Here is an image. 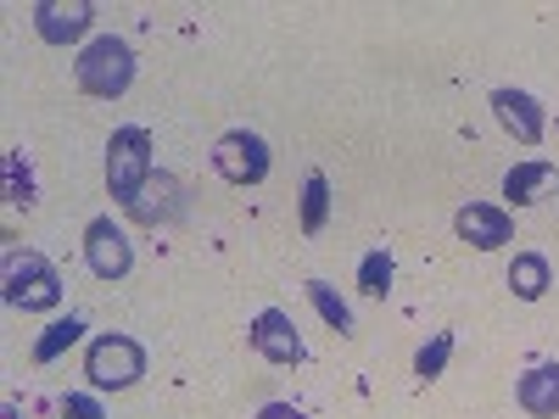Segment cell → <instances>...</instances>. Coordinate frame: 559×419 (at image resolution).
Wrapping results in <instances>:
<instances>
[{
    "instance_id": "cell-6",
    "label": "cell",
    "mask_w": 559,
    "mask_h": 419,
    "mask_svg": "<svg viewBox=\"0 0 559 419\" xmlns=\"http://www.w3.org/2000/svg\"><path fill=\"white\" fill-rule=\"evenodd\" d=\"M84 258H90V274H96V279H123L134 268V247H129V236H123L112 218H90Z\"/></svg>"
},
{
    "instance_id": "cell-4",
    "label": "cell",
    "mask_w": 559,
    "mask_h": 419,
    "mask_svg": "<svg viewBox=\"0 0 559 419\" xmlns=\"http://www.w3.org/2000/svg\"><path fill=\"white\" fill-rule=\"evenodd\" d=\"M7 302L23 308V313H51L62 302V274L51 258L39 252H17L7 258Z\"/></svg>"
},
{
    "instance_id": "cell-23",
    "label": "cell",
    "mask_w": 559,
    "mask_h": 419,
    "mask_svg": "<svg viewBox=\"0 0 559 419\" xmlns=\"http://www.w3.org/2000/svg\"><path fill=\"white\" fill-rule=\"evenodd\" d=\"M7 419H17V414H12V408H7Z\"/></svg>"
},
{
    "instance_id": "cell-14",
    "label": "cell",
    "mask_w": 559,
    "mask_h": 419,
    "mask_svg": "<svg viewBox=\"0 0 559 419\" xmlns=\"http://www.w3.org/2000/svg\"><path fill=\"white\" fill-rule=\"evenodd\" d=\"M324 224H331V179L308 173L302 179V236H319Z\"/></svg>"
},
{
    "instance_id": "cell-9",
    "label": "cell",
    "mask_w": 559,
    "mask_h": 419,
    "mask_svg": "<svg viewBox=\"0 0 559 419\" xmlns=\"http://www.w3.org/2000/svg\"><path fill=\"white\" fill-rule=\"evenodd\" d=\"M492 112H498V123L521 140V146H537L543 140V129H548V112H543V101L537 96H526V89H492Z\"/></svg>"
},
{
    "instance_id": "cell-5",
    "label": "cell",
    "mask_w": 559,
    "mask_h": 419,
    "mask_svg": "<svg viewBox=\"0 0 559 419\" xmlns=\"http://www.w3.org/2000/svg\"><path fill=\"white\" fill-rule=\"evenodd\" d=\"M213 168H218L229 184H263V173H269V140L252 134V129H229V134H218Z\"/></svg>"
},
{
    "instance_id": "cell-22",
    "label": "cell",
    "mask_w": 559,
    "mask_h": 419,
    "mask_svg": "<svg viewBox=\"0 0 559 419\" xmlns=\"http://www.w3.org/2000/svg\"><path fill=\"white\" fill-rule=\"evenodd\" d=\"M258 419H308V414H302V408H292V403H269Z\"/></svg>"
},
{
    "instance_id": "cell-3",
    "label": "cell",
    "mask_w": 559,
    "mask_h": 419,
    "mask_svg": "<svg viewBox=\"0 0 559 419\" xmlns=\"http://www.w3.org/2000/svg\"><path fill=\"white\" fill-rule=\"evenodd\" d=\"M146 179H152V129H118L107 140V191L123 207H134Z\"/></svg>"
},
{
    "instance_id": "cell-16",
    "label": "cell",
    "mask_w": 559,
    "mask_h": 419,
    "mask_svg": "<svg viewBox=\"0 0 559 419\" xmlns=\"http://www.w3.org/2000/svg\"><path fill=\"white\" fill-rule=\"evenodd\" d=\"M548 179H554L548 163H521V168H509V173H503V196L515 202V207H526V202H537L532 191H537V184H548Z\"/></svg>"
},
{
    "instance_id": "cell-21",
    "label": "cell",
    "mask_w": 559,
    "mask_h": 419,
    "mask_svg": "<svg viewBox=\"0 0 559 419\" xmlns=\"http://www.w3.org/2000/svg\"><path fill=\"white\" fill-rule=\"evenodd\" d=\"M57 419H107V414H102V403H96V397H79V392H73V397H62Z\"/></svg>"
},
{
    "instance_id": "cell-20",
    "label": "cell",
    "mask_w": 559,
    "mask_h": 419,
    "mask_svg": "<svg viewBox=\"0 0 559 419\" xmlns=\"http://www.w3.org/2000/svg\"><path fill=\"white\" fill-rule=\"evenodd\" d=\"M7 179H12V202H23V207H28V202H34V184H28V168H23V157H17V152L7 157Z\"/></svg>"
},
{
    "instance_id": "cell-11",
    "label": "cell",
    "mask_w": 559,
    "mask_h": 419,
    "mask_svg": "<svg viewBox=\"0 0 559 419\" xmlns=\"http://www.w3.org/2000/svg\"><path fill=\"white\" fill-rule=\"evenodd\" d=\"M515 403L532 419H559V363H532L515 386Z\"/></svg>"
},
{
    "instance_id": "cell-13",
    "label": "cell",
    "mask_w": 559,
    "mask_h": 419,
    "mask_svg": "<svg viewBox=\"0 0 559 419\" xmlns=\"http://www.w3.org/2000/svg\"><path fill=\"white\" fill-rule=\"evenodd\" d=\"M548 286H554V268H548V258L521 252L515 263H509V291H515L521 302H543V297H548Z\"/></svg>"
},
{
    "instance_id": "cell-15",
    "label": "cell",
    "mask_w": 559,
    "mask_h": 419,
    "mask_svg": "<svg viewBox=\"0 0 559 419\" xmlns=\"http://www.w3.org/2000/svg\"><path fill=\"white\" fill-rule=\"evenodd\" d=\"M308 302L319 308V319L331 324L336 336H353V308H347V302H342L331 286H324V279H308Z\"/></svg>"
},
{
    "instance_id": "cell-17",
    "label": "cell",
    "mask_w": 559,
    "mask_h": 419,
    "mask_svg": "<svg viewBox=\"0 0 559 419\" xmlns=\"http://www.w3.org/2000/svg\"><path fill=\"white\" fill-rule=\"evenodd\" d=\"M79 336H84V319H73V313H68V319H57L51 331H45V336L34 342V363H57V358H62V352L79 342Z\"/></svg>"
},
{
    "instance_id": "cell-2",
    "label": "cell",
    "mask_w": 559,
    "mask_h": 419,
    "mask_svg": "<svg viewBox=\"0 0 559 419\" xmlns=\"http://www.w3.org/2000/svg\"><path fill=\"white\" fill-rule=\"evenodd\" d=\"M84 375H90V386H96V392H123V386H134L140 375H146V347H140L134 336L107 331V336L90 342Z\"/></svg>"
},
{
    "instance_id": "cell-12",
    "label": "cell",
    "mask_w": 559,
    "mask_h": 419,
    "mask_svg": "<svg viewBox=\"0 0 559 419\" xmlns=\"http://www.w3.org/2000/svg\"><path fill=\"white\" fill-rule=\"evenodd\" d=\"M140 224H168V218H179V184L168 179V173H152L146 179V191L134 196V207H129Z\"/></svg>"
},
{
    "instance_id": "cell-10",
    "label": "cell",
    "mask_w": 559,
    "mask_h": 419,
    "mask_svg": "<svg viewBox=\"0 0 559 419\" xmlns=\"http://www.w3.org/2000/svg\"><path fill=\"white\" fill-rule=\"evenodd\" d=\"M453 229H459V241H471L476 252H498L503 241H515V224H509V213H503V207H487V202L459 207Z\"/></svg>"
},
{
    "instance_id": "cell-1",
    "label": "cell",
    "mask_w": 559,
    "mask_h": 419,
    "mask_svg": "<svg viewBox=\"0 0 559 419\" xmlns=\"http://www.w3.org/2000/svg\"><path fill=\"white\" fill-rule=\"evenodd\" d=\"M134 51H129V39L118 34H102V39H90L84 45V57L73 62V79L84 96H96V101H118L123 89L134 84Z\"/></svg>"
},
{
    "instance_id": "cell-18",
    "label": "cell",
    "mask_w": 559,
    "mask_h": 419,
    "mask_svg": "<svg viewBox=\"0 0 559 419\" xmlns=\"http://www.w3.org/2000/svg\"><path fill=\"white\" fill-rule=\"evenodd\" d=\"M448 358H453V336H448V331H437L426 347L414 352V375H419V381H437L442 369H448Z\"/></svg>"
},
{
    "instance_id": "cell-7",
    "label": "cell",
    "mask_w": 559,
    "mask_h": 419,
    "mask_svg": "<svg viewBox=\"0 0 559 419\" xmlns=\"http://www.w3.org/2000/svg\"><path fill=\"white\" fill-rule=\"evenodd\" d=\"M252 347H258V358H269V363H280V369H292V363H302V336H297V324H292V313H280V308H263L258 319H252Z\"/></svg>"
},
{
    "instance_id": "cell-19",
    "label": "cell",
    "mask_w": 559,
    "mask_h": 419,
    "mask_svg": "<svg viewBox=\"0 0 559 419\" xmlns=\"http://www.w3.org/2000/svg\"><path fill=\"white\" fill-rule=\"evenodd\" d=\"M358 286H364L369 297H386V291H392V252H369V258L358 263Z\"/></svg>"
},
{
    "instance_id": "cell-8",
    "label": "cell",
    "mask_w": 559,
    "mask_h": 419,
    "mask_svg": "<svg viewBox=\"0 0 559 419\" xmlns=\"http://www.w3.org/2000/svg\"><path fill=\"white\" fill-rule=\"evenodd\" d=\"M90 23H96L90 0H39L34 7V28H39L45 45H73V39H84Z\"/></svg>"
}]
</instances>
